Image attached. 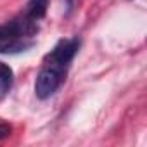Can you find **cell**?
Segmentation results:
<instances>
[{
	"label": "cell",
	"instance_id": "obj_3",
	"mask_svg": "<svg viewBox=\"0 0 147 147\" xmlns=\"http://www.w3.org/2000/svg\"><path fill=\"white\" fill-rule=\"evenodd\" d=\"M82 45V40L78 36H73V38H62L55 43V47L45 55L43 62H49V64H54L57 67H62V69H67L69 64L73 62L75 55L78 54V49Z\"/></svg>",
	"mask_w": 147,
	"mask_h": 147
},
{
	"label": "cell",
	"instance_id": "obj_6",
	"mask_svg": "<svg viewBox=\"0 0 147 147\" xmlns=\"http://www.w3.org/2000/svg\"><path fill=\"white\" fill-rule=\"evenodd\" d=\"M9 135H11V126L5 125V123H0V140L9 137Z\"/></svg>",
	"mask_w": 147,
	"mask_h": 147
},
{
	"label": "cell",
	"instance_id": "obj_7",
	"mask_svg": "<svg viewBox=\"0 0 147 147\" xmlns=\"http://www.w3.org/2000/svg\"><path fill=\"white\" fill-rule=\"evenodd\" d=\"M66 2V11H67V14L73 11V7H75V4H76V0H64Z\"/></svg>",
	"mask_w": 147,
	"mask_h": 147
},
{
	"label": "cell",
	"instance_id": "obj_1",
	"mask_svg": "<svg viewBox=\"0 0 147 147\" xmlns=\"http://www.w3.org/2000/svg\"><path fill=\"white\" fill-rule=\"evenodd\" d=\"M36 33V21L30 19L26 14L14 18L0 26V54H14L31 49L35 45Z\"/></svg>",
	"mask_w": 147,
	"mask_h": 147
},
{
	"label": "cell",
	"instance_id": "obj_4",
	"mask_svg": "<svg viewBox=\"0 0 147 147\" xmlns=\"http://www.w3.org/2000/svg\"><path fill=\"white\" fill-rule=\"evenodd\" d=\"M14 83V71L9 64L0 61V99L7 95V92L12 88Z\"/></svg>",
	"mask_w": 147,
	"mask_h": 147
},
{
	"label": "cell",
	"instance_id": "obj_5",
	"mask_svg": "<svg viewBox=\"0 0 147 147\" xmlns=\"http://www.w3.org/2000/svg\"><path fill=\"white\" fill-rule=\"evenodd\" d=\"M49 9V0H30L28 5H26V16L33 21L43 19Z\"/></svg>",
	"mask_w": 147,
	"mask_h": 147
},
{
	"label": "cell",
	"instance_id": "obj_2",
	"mask_svg": "<svg viewBox=\"0 0 147 147\" xmlns=\"http://www.w3.org/2000/svg\"><path fill=\"white\" fill-rule=\"evenodd\" d=\"M66 75H67V69L43 62L38 76H36V82H35V95L42 100L50 99L64 83Z\"/></svg>",
	"mask_w": 147,
	"mask_h": 147
}]
</instances>
